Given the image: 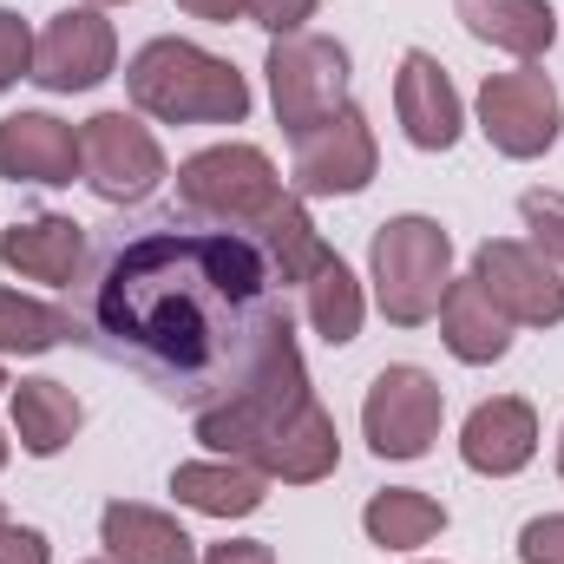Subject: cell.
Returning a JSON list of instances; mask_svg holds the SVG:
<instances>
[{
  "mask_svg": "<svg viewBox=\"0 0 564 564\" xmlns=\"http://www.w3.org/2000/svg\"><path fill=\"white\" fill-rule=\"evenodd\" d=\"M99 348L164 401L204 414L243 394L295 341L289 289L243 230L158 224L106 257L93 282Z\"/></svg>",
  "mask_w": 564,
  "mask_h": 564,
  "instance_id": "1",
  "label": "cell"
},
{
  "mask_svg": "<svg viewBox=\"0 0 564 564\" xmlns=\"http://www.w3.org/2000/svg\"><path fill=\"white\" fill-rule=\"evenodd\" d=\"M126 93L144 119H164V126H243L250 119V79L230 59L177 33H158L132 53Z\"/></svg>",
  "mask_w": 564,
  "mask_h": 564,
  "instance_id": "2",
  "label": "cell"
},
{
  "mask_svg": "<svg viewBox=\"0 0 564 564\" xmlns=\"http://www.w3.org/2000/svg\"><path fill=\"white\" fill-rule=\"evenodd\" d=\"M368 282H375V302L394 328H421L440 315L446 302V282H453V237L408 210V217H388L368 243Z\"/></svg>",
  "mask_w": 564,
  "mask_h": 564,
  "instance_id": "3",
  "label": "cell"
},
{
  "mask_svg": "<svg viewBox=\"0 0 564 564\" xmlns=\"http://www.w3.org/2000/svg\"><path fill=\"white\" fill-rule=\"evenodd\" d=\"M282 197V177L270 164L263 144H210L197 158L177 164V204L184 217L197 224H217V230H257Z\"/></svg>",
  "mask_w": 564,
  "mask_h": 564,
  "instance_id": "4",
  "label": "cell"
},
{
  "mask_svg": "<svg viewBox=\"0 0 564 564\" xmlns=\"http://www.w3.org/2000/svg\"><path fill=\"white\" fill-rule=\"evenodd\" d=\"M308 401H315V388H308L302 348L289 341V348H276V361H270L243 394H230L224 408H204V414H197V440H204L217 459H243V466H257V453H263V446H270V440H276Z\"/></svg>",
  "mask_w": 564,
  "mask_h": 564,
  "instance_id": "5",
  "label": "cell"
},
{
  "mask_svg": "<svg viewBox=\"0 0 564 564\" xmlns=\"http://www.w3.org/2000/svg\"><path fill=\"white\" fill-rule=\"evenodd\" d=\"M263 73H270L276 126L289 139L328 126L348 106V46L328 40V33H282V40H270Z\"/></svg>",
  "mask_w": 564,
  "mask_h": 564,
  "instance_id": "6",
  "label": "cell"
},
{
  "mask_svg": "<svg viewBox=\"0 0 564 564\" xmlns=\"http://www.w3.org/2000/svg\"><path fill=\"white\" fill-rule=\"evenodd\" d=\"M446 421V388L414 368V361H394L368 381V401H361V440L375 459H421L440 440Z\"/></svg>",
  "mask_w": 564,
  "mask_h": 564,
  "instance_id": "7",
  "label": "cell"
},
{
  "mask_svg": "<svg viewBox=\"0 0 564 564\" xmlns=\"http://www.w3.org/2000/svg\"><path fill=\"white\" fill-rule=\"evenodd\" d=\"M479 132L499 158H545L564 132V99L545 66H512V73H486L479 86Z\"/></svg>",
  "mask_w": 564,
  "mask_h": 564,
  "instance_id": "8",
  "label": "cell"
},
{
  "mask_svg": "<svg viewBox=\"0 0 564 564\" xmlns=\"http://www.w3.org/2000/svg\"><path fill=\"white\" fill-rule=\"evenodd\" d=\"M79 177L106 204H144L171 171H164V144L151 139L139 112H93L79 126Z\"/></svg>",
  "mask_w": 564,
  "mask_h": 564,
  "instance_id": "9",
  "label": "cell"
},
{
  "mask_svg": "<svg viewBox=\"0 0 564 564\" xmlns=\"http://www.w3.org/2000/svg\"><path fill=\"white\" fill-rule=\"evenodd\" d=\"M473 282L492 295V308L512 328H558L564 322V276L558 263L519 237H486L473 257Z\"/></svg>",
  "mask_w": 564,
  "mask_h": 564,
  "instance_id": "10",
  "label": "cell"
},
{
  "mask_svg": "<svg viewBox=\"0 0 564 564\" xmlns=\"http://www.w3.org/2000/svg\"><path fill=\"white\" fill-rule=\"evenodd\" d=\"M381 144L361 106H341L328 126L295 139V197H355L375 184Z\"/></svg>",
  "mask_w": 564,
  "mask_h": 564,
  "instance_id": "11",
  "label": "cell"
},
{
  "mask_svg": "<svg viewBox=\"0 0 564 564\" xmlns=\"http://www.w3.org/2000/svg\"><path fill=\"white\" fill-rule=\"evenodd\" d=\"M119 66V33L99 7H66L46 20V33L33 40V73L46 93H93L99 79H112Z\"/></svg>",
  "mask_w": 564,
  "mask_h": 564,
  "instance_id": "12",
  "label": "cell"
},
{
  "mask_svg": "<svg viewBox=\"0 0 564 564\" xmlns=\"http://www.w3.org/2000/svg\"><path fill=\"white\" fill-rule=\"evenodd\" d=\"M394 112H401V132L414 151H453L466 132V112H459V93L446 79V66L414 46L401 53V73H394Z\"/></svg>",
  "mask_w": 564,
  "mask_h": 564,
  "instance_id": "13",
  "label": "cell"
},
{
  "mask_svg": "<svg viewBox=\"0 0 564 564\" xmlns=\"http://www.w3.org/2000/svg\"><path fill=\"white\" fill-rule=\"evenodd\" d=\"M532 453H539V414H532V401H519V394L479 401V408L466 414V426H459V459H466L479 479H512V473L532 466Z\"/></svg>",
  "mask_w": 564,
  "mask_h": 564,
  "instance_id": "14",
  "label": "cell"
},
{
  "mask_svg": "<svg viewBox=\"0 0 564 564\" xmlns=\"http://www.w3.org/2000/svg\"><path fill=\"white\" fill-rule=\"evenodd\" d=\"M0 177L7 184H73L79 177V126L53 112L0 119Z\"/></svg>",
  "mask_w": 564,
  "mask_h": 564,
  "instance_id": "15",
  "label": "cell"
},
{
  "mask_svg": "<svg viewBox=\"0 0 564 564\" xmlns=\"http://www.w3.org/2000/svg\"><path fill=\"white\" fill-rule=\"evenodd\" d=\"M453 13L479 46L512 53L519 66H539V53H552V40H558L552 0H453Z\"/></svg>",
  "mask_w": 564,
  "mask_h": 564,
  "instance_id": "16",
  "label": "cell"
},
{
  "mask_svg": "<svg viewBox=\"0 0 564 564\" xmlns=\"http://www.w3.org/2000/svg\"><path fill=\"white\" fill-rule=\"evenodd\" d=\"M99 545L112 564H197V539L171 512L132 506V499H112L99 512Z\"/></svg>",
  "mask_w": 564,
  "mask_h": 564,
  "instance_id": "17",
  "label": "cell"
},
{
  "mask_svg": "<svg viewBox=\"0 0 564 564\" xmlns=\"http://www.w3.org/2000/svg\"><path fill=\"white\" fill-rule=\"evenodd\" d=\"M440 341H446L453 361L492 368V361H506V348H512V322L492 308V295L473 276H453L446 282V302H440Z\"/></svg>",
  "mask_w": 564,
  "mask_h": 564,
  "instance_id": "18",
  "label": "cell"
},
{
  "mask_svg": "<svg viewBox=\"0 0 564 564\" xmlns=\"http://www.w3.org/2000/svg\"><path fill=\"white\" fill-rule=\"evenodd\" d=\"M335 466H341V433H335V414H328L322 401H308V408L257 453V473H263V479H282V486H315V479H328Z\"/></svg>",
  "mask_w": 564,
  "mask_h": 564,
  "instance_id": "19",
  "label": "cell"
},
{
  "mask_svg": "<svg viewBox=\"0 0 564 564\" xmlns=\"http://www.w3.org/2000/svg\"><path fill=\"white\" fill-rule=\"evenodd\" d=\"M171 492H177V506H191L204 519H250L270 499V479L243 459H184V466H171Z\"/></svg>",
  "mask_w": 564,
  "mask_h": 564,
  "instance_id": "20",
  "label": "cell"
},
{
  "mask_svg": "<svg viewBox=\"0 0 564 564\" xmlns=\"http://www.w3.org/2000/svg\"><path fill=\"white\" fill-rule=\"evenodd\" d=\"M79 257H86V230L73 217H26V224L0 230V263L26 282L66 289L79 276Z\"/></svg>",
  "mask_w": 564,
  "mask_h": 564,
  "instance_id": "21",
  "label": "cell"
},
{
  "mask_svg": "<svg viewBox=\"0 0 564 564\" xmlns=\"http://www.w3.org/2000/svg\"><path fill=\"white\" fill-rule=\"evenodd\" d=\"M86 426V408H79V394L66 388V381H20L13 388V433H20V446L33 453V459H53V453H66L73 446V433Z\"/></svg>",
  "mask_w": 564,
  "mask_h": 564,
  "instance_id": "22",
  "label": "cell"
},
{
  "mask_svg": "<svg viewBox=\"0 0 564 564\" xmlns=\"http://www.w3.org/2000/svg\"><path fill=\"white\" fill-rule=\"evenodd\" d=\"M361 532L381 552H421V545H433L446 532V506L433 492H421V486H388V492H375L361 506Z\"/></svg>",
  "mask_w": 564,
  "mask_h": 564,
  "instance_id": "23",
  "label": "cell"
},
{
  "mask_svg": "<svg viewBox=\"0 0 564 564\" xmlns=\"http://www.w3.org/2000/svg\"><path fill=\"white\" fill-rule=\"evenodd\" d=\"M302 315H308V328L328 341V348H348L355 335H361V315H368V295H361V282H355V270L328 250L315 270H308V282H302Z\"/></svg>",
  "mask_w": 564,
  "mask_h": 564,
  "instance_id": "24",
  "label": "cell"
},
{
  "mask_svg": "<svg viewBox=\"0 0 564 564\" xmlns=\"http://www.w3.org/2000/svg\"><path fill=\"white\" fill-rule=\"evenodd\" d=\"M243 237H257V250L270 257V270H276L282 289H302L308 270L328 257V243H322V230L308 224V210H302V197H295V191H282L276 210H270L257 230H243Z\"/></svg>",
  "mask_w": 564,
  "mask_h": 564,
  "instance_id": "25",
  "label": "cell"
},
{
  "mask_svg": "<svg viewBox=\"0 0 564 564\" xmlns=\"http://www.w3.org/2000/svg\"><path fill=\"white\" fill-rule=\"evenodd\" d=\"M73 335V315L40 302V295H20V289H0V355H46Z\"/></svg>",
  "mask_w": 564,
  "mask_h": 564,
  "instance_id": "26",
  "label": "cell"
},
{
  "mask_svg": "<svg viewBox=\"0 0 564 564\" xmlns=\"http://www.w3.org/2000/svg\"><path fill=\"white\" fill-rule=\"evenodd\" d=\"M519 217L532 230V250H545L564 270V191H525L519 197Z\"/></svg>",
  "mask_w": 564,
  "mask_h": 564,
  "instance_id": "27",
  "label": "cell"
},
{
  "mask_svg": "<svg viewBox=\"0 0 564 564\" xmlns=\"http://www.w3.org/2000/svg\"><path fill=\"white\" fill-rule=\"evenodd\" d=\"M26 73H33V33H26V20L13 7H0V93L20 86Z\"/></svg>",
  "mask_w": 564,
  "mask_h": 564,
  "instance_id": "28",
  "label": "cell"
},
{
  "mask_svg": "<svg viewBox=\"0 0 564 564\" xmlns=\"http://www.w3.org/2000/svg\"><path fill=\"white\" fill-rule=\"evenodd\" d=\"M519 564H564V512H545L519 532Z\"/></svg>",
  "mask_w": 564,
  "mask_h": 564,
  "instance_id": "29",
  "label": "cell"
},
{
  "mask_svg": "<svg viewBox=\"0 0 564 564\" xmlns=\"http://www.w3.org/2000/svg\"><path fill=\"white\" fill-rule=\"evenodd\" d=\"M243 20H257L270 40H282V33H302V26L315 20V0H250Z\"/></svg>",
  "mask_w": 564,
  "mask_h": 564,
  "instance_id": "30",
  "label": "cell"
},
{
  "mask_svg": "<svg viewBox=\"0 0 564 564\" xmlns=\"http://www.w3.org/2000/svg\"><path fill=\"white\" fill-rule=\"evenodd\" d=\"M46 558H53V545H46L40 525H7L0 532V564H46Z\"/></svg>",
  "mask_w": 564,
  "mask_h": 564,
  "instance_id": "31",
  "label": "cell"
},
{
  "mask_svg": "<svg viewBox=\"0 0 564 564\" xmlns=\"http://www.w3.org/2000/svg\"><path fill=\"white\" fill-rule=\"evenodd\" d=\"M197 564H276V552L263 539H224V545L197 552Z\"/></svg>",
  "mask_w": 564,
  "mask_h": 564,
  "instance_id": "32",
  "label": "cell"
},
{
  "mask_svg": "<svg viewBox=\"0 0 564 564\" xmlns=\"http://www.w3.org/2000/svg\"><path fill=\"white\" fill-rule=\"evenodd\" d=\"M191 20H210V26H230V20H243L250 13V0H177Z\"/></svg>",
  "mask_w": 564,
  "mask_h": 564,
  "instance_id": "33",
  "label": "cell"
},
{
  "mask_svg": "<svg viewBox=\"0 0 564 564\" xmlns=\"http://www.w3.org/2000/svg\"><path fill=\"white\" fill-rule=\"evenodd\" d=\"M79 7H126V0H79Z\"/></svg>",
  "mask_w": 564,
  "mask_h": 564,
  "instance_id": "34",
  "label": "cell"
},
{
  "mask_svg": "<svg viewBox=\"0 0 564 564\" xmlns=\"http://www.w3.org/2000/svg\"><path fill=\"white\" fill-rule=\"evenodd\" d=\"M7 388H13V381H7V368H0V394H7Z\"/></svg>",
  "mask_w": 564,
  "mask_h": 564,
  "instance_id": "35",
  "label": "cell"
},
{
  "mask_svg": "<svg viewBox=\"0 0 564 564\" xmlns=\"http://www.w3.org/2000/svg\"><path fill=\"white\" fill-rule=\"evenodd\" d=\"M558 473H564V433H558Z\"/></svg>",
  "mask_w": 564,
  "mask_h": 564,
  "instance_id": "36",
  "label": "cell"
},
{
  "mask_svg": "<svg viewBox=\"0 0 564 564\" xmlns=\"http://www.w3.org/2000/svg\"><path fill=\"white\" fill-rule=\"evenodd\" d=\"M0 466H7V440H0Z\"/></svg>",
  "mask_w": 564,
  "mask_h": 564,
  "instance_id": "37",
  "label": "cell"
},
{
  "mask_svg": "<svg viewBox=\"0 0 564 564\" xmlns=\"http://www.w3.org/2000/svg\"><path fill=\"white\" fill-rule=\"evenodd\" d=\"M0 532H7V506H0Z\"/></svg>",
  "mask_w": 564,
  "mask_h": 564,
  "instance_id": "38",
  "label": "cell"
},
{
  "mask_svg": "<svg viewBox=\"0 0 564 564\" xmlns=\"http://www.w3.org/2000/svg\"><path fill=\"white\" fill-rule=\"evenodd\" d=\"M93 564H112V558H93Z\"/></svg>",
  "mask_w": 564,
  "mask_h": 564,
  "instance_id": "39",
  "label": "cell"
}]
</instances>
